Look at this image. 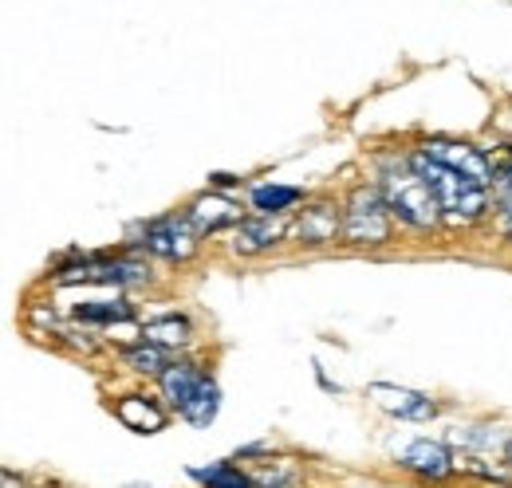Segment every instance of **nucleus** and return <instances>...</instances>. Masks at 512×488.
<instances>
[{
	"mask_svg": "<svg viewBox=\"0 0 512 488\" xmlns=\"http://www.w3.org/2000/svg\"><path fill=\"white\" fill-rule=\"evenodd\" d=\"M193 477L205 481V485H229V488H241L249 481L245 473H233V469H193Z\"/></svg>",
	"mask_w": 512,
	"mask_h": 488,
	"instance_id": "412c9836",
	"label": "nucleus"
},
{
	"mask_svg": "<svg viewBox=\"0 0 512 488\" xmlns=\"http://www.w3.org/2000/svg\"><path fill=\"white\" fill-rule=\"evenodd\" d=\"M142 284L146 272L138 264H79L60 272V284Z\"/></svg>",
	"mask_w": 512,
	"mask_h": 488,
	"instance_id": "0eeeda50",
	"label": "nucleus"
},
{
	"mask_svg": "<svg viewBox=\"0 0 512 488\" xmlns=\"http://www.w3.org/2000/svg\"><path fill=\"white\" fill-rule=\"evenodd\" d=\"M414 473H422V477H434V481H442L449 469H453V457H449L446 445H438V441H414L410 449H406V457H402Z\"/></svg>",
	"mask_w": 512,
	"mask_h": 488,
	"instance_id": "1a4fd4ad",
	"label": "nucleus"
},
{
	"mask_svg": "<svg viewBox=\"0 0 512 488\" xmlns=\"http://www.w3.org/2000/svg\"><path fill=\"white\" fill-rule=\"evenodd\" d=\"M146 248L166 256V260H186L197 248V225L190 217H162V221H150L146 225Z\"/></svg>",
	"mask_w": 512,
	"mask_h": 488,
	"instance_id": "20e7f679",
	"label": "nucleus"
},
{
	"mask_svg": "<svg viewBox=\"0 0 512 488\" xmlns=\"http://www.w3.org/2000/svg\"><path fill=\"white\" fill-rule=\"evenodd\" d=\"M197 382H201V374H197L190 363H170L162 370V390H166V398H170L174 406H182V402L190 398L193 390H197Z\"/></svg>",
	"mask_w": 512,
	"mask_h": 488,
	"instance_id": "4468645a",
	"label": "nucleus"
},
{
	"mask_svg": "<svg viewBox=\"0 0 512 488\" xmlns=\"http://www.w3.org/2000/svg\"><path fill=\"white\" fill-rule=\"evenodd\" d=\"M493 185H497V201H501V229L512 237V162L493 170Z\"/></svg>",
	"mask_w": 512,
	"mask_h": 488,
	"instance_id": "6ab92c4d",
	"label": "nucleus"
},
{
	"mask_svg": "<svg viewBox=\"0 0 512 488\" xmlns=\"http://www.w3.org/2000/svg\"><path fill=\"white\" fill-rule=\"evenodd\" d=\"M119 418L127 422L130 429H138V433H154V429H162V410L158 406H150L146 398H138V394H130L119 402Z\"/></svg>",
	"mask_w": 512,
	"mask_h": 488,
	"instance_id": "ddd939ff",
	"label": "nucleus"
},
{
	"mask_svg": "<svg viewBox=\"0 0 512 488\" xmlns=\"http://www.w3.org/2000/svg\"><path fill=\"white\" fill-rule=\"evenodd\" d=\"M142 335H146L150 343H158V347H186V343H190V323H186V319H178V315L150 319Z\"/></svg>",
	"mask_w": 512,
	"mask_h": 488,
	"instance_id": "2eb2a0df",
	"label": "nucleus"
},
{
	"mask_svg": "<svg viewBox=\"0 0 512 488\" xmlns=\"http://www.w3.org/2000/svg\"><path fill=\"white\" fill-rule=\"evenodd\" d=\"M284 237V221L276 213H260V221H241L237 229V252H260V248H272V244Z\"/></svg>",
	"mask_w": 512,
	"mask_h": 488,
	"instance_id": "9d476101",
	"label": "nucleus"
},
{
	"mask_svg": "<svg viewBox=\"0 0 512 488\" xmlns=\"http://www.w3.org/2000/svg\"><path fill=\"white\" fill-rule=\"evenodd\" d=\"M414 170H418V174L430 182V189L438 193L446 221H473V217L485 213V185L465 178L461 170H453V166L430 158V154H418V158H414Z\"/></svg>",
	"mask_w": 512,
	"mask_h": 488,
	"instance_id": "f257e3e1",
	"label": "nucleus"
},
{
	"mask_svg": "<svg viewBox=\"0 0 512 488\" xmlns=\"http://www.w3.org/2000/svg\"><path fill=\"white\" fill-rule=\"evenodd\" d=\"M386 205L406 221V225H414V229H430V225H438V217H442V201H438V193L430 189V182L410 166V170H386L383 182Z\"/></svg>",
	"mask_w": 512,
	"mask_h": 488,
	"instance_id": "f03ea898",
	"label": "nucleus"
},
{
	"mask_svg": "<svg viewBox=\"0 0 512 488\" xmlns=\"http://www.w3.org/2000/svg\"><path fill=\"white\" fill-rule=\"evenodd\" d=\"M190 221L197 225V233H217L225 225H237L241 221V209L229 201V197H217V193H205L190 205Z\"/></svg>",
	"mask_w": 512,
	"mask_h": 488,
	"instance_id": "6e6552de",
	"label": "nucleus"
},
{
	"mask_svg": "<svg viewBox=\"0 0 512 488\" xmlns=\"http://www.w3.org/2000/svg\"><path fill=\"white\" fill-rule=\"evenodd\" d=\"M127 363L134 370H142V374H162L166 370V347H158V343H150L146 339V347H130L127 351Z\"/></svg>",
	"mask_w": 512,
	"mask_h": 488,
	"instance_id": "f3484780",
	"label": "nucleus"
},
{
	"mask_svg": "<svg viewBox=\"0 0 512 488\" xmlns=\"http://www.w3.org/2000/svg\"><path fill=\"white\" fill-rule=\"evenodd\" d=\"M300 201V189L292 185H256L253 189V205L260 213H284Z\"/></svg>",
	"mask_w": 512,
	"mask_h": 488,
	"instance_id": "dca6fc26",
	"label": "nucleus"
},
{
	"mask_svg": "<svg viewBox=\"0 0 512 488\" xmlns=\"http://www.w3.org/2000/svg\"><path fill=\"white\" fill-rule=\"evenodd\" d=\"M505 453H509V461H512V437H509V445H505Z\"/></svg>",
	"mask_w": 512,
	"mask_h": 488,
	"instance_id": "5701e85b",
	"label": "nucleus"
},
{
	"mask_svg": "<svg viewBox=\"0 0 512 488\" xmlns=\"http://www.w3.org/2000/svg\"><path fill=\"white\" fill-rule=\"evenodd\" d=\"M422 154H430V158L446 162V166H453V170H461L465 178H473L477 185L493 182V166H489V158H485L477 146L449 142V138H430V142H422Z\"/></svg>",
	"mask_w": 512,
	"mask_h": 488,
	"instance_id": "39448f33",
	"label": "nucleus"
},
{
	"mask_svg": "<svg viewBox=\"0 0 512 488\" xmlns=\"http://www.w3.org/2000/svg\"><path fill=\"white\" fill-rule=\"evenodd\" d=\"M383 189H355L343 213V237L351 244H383L390 237Z\"/></svg>",
	"mask_w": 512,
	"mask_h": 488,
	"instance_id": "7ed1b4c3",
	"label": "nucleus"
},
{
	"mask_svg": "<svg viewBox=\"0 0 512 488\" xmlns=\"http://www.w3.org/2000/svg\"><path fill=\"white\" fill-rule=\"evenodd\" d=\"M375 398V406L386 410V414H398V418H414V422H426L434 418V402L418 390H402V386H386V382H375L367 390Z\"/></svg>",
	"mask_w": 512,
	"mask_h": 488,
	"instance_id": "423d86ee",
	"label": "nucleus"
},
{
	"mask_svg": "<svg viewBox=\"0 0 512 488\" xmlns=\"http://www.w3.org/2000/svg\"><path fill=\"white\" fill-rule=\"evenodd\" d=\"M449 441L453 445H473V449H493V445H501V433L497 429H481V426H457L449 433Z\"/></svg>",
	"mask_w": 512,
	"mask_h": 488,
	"instance_id": "aec40b11",
	"label": "nucleus"
},
{
	"mask_svg": "<svg viewBox=\"0 0 512 488\" xmlns=\"http://www.w3.org/2000/svg\"><path fill=\"white\" fill-rule=\"evenodd\" d=\"M75 315L87 319V323H115V319H130V307L119 304V300L115 304L111 300H95V304H79Z\"/></svg>",
	"mask_w": 512,
	"mask_h": 488,
	"instance_id": "a211bd4d",
	"label": "nucleus"
},
{
	"mask_svg": "<svg viewBox=\"0 0 512 488\" xmlns=\"http://www.w3.org/2000/svg\"><path fill=\"white\" fill-rule=\"evenodd\" d=\"M217 406H221V394H217V386L209 382V378H201L197 382V390H193L190 398L178 406L182 410V418L193 422V426H209L213 418H217Z\"/></svg>",
	"mask_w": 512,
	"mask_h": 488,
	"instance_id": "f8f14e48",
	"label": "nucleus"
},
{
	"mask_svg": "<svg viewBox=\"0 0 512 488\" xmlns=\"http://www.w3.org/2000/svg\"><path fill=\"white\" fill-rule=\"evenodd\" d=\"M253 481H256V485H292V481H296V473H292L288 465H284V469H276V465H272V469H260V473H253Z\"/></svg>",
	"mask_w": 512,
	"mask_h": 488,
	"instance_id": "4be33fe9",
	"label": "nucleus"
},
{
	"mask_svg": "<svg viewBox=\"0 0 512 488\" xmlns=\"http://www.w3.org/2000/svg\"><path fill=\"white\" fill-rule=\"evenodd\" d=\"M300 241L304 244H327L335 241V229H343V221H339V213L331 209V205H312V209H304L300 213Z\"/></svg>",
	"mask_w": 512,
	"mask_h": 488,
	"instance_id": "9b49d317",
	"label": "nucleus"
}]
</instances>
